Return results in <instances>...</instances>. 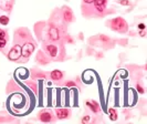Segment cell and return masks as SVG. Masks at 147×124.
I'll return each instance as SVG.
<instances>
[{"label":"cell","mask_w":147,"mask_h":124,"mask_svg":"<svg viewBox=\"0 0 147 124\" xmlns=\"http://www.w3.org/2000/svg\"><path fill=\"white\" fill-rule=\"evenodd\" d=\"M38 120L43 123H53L55 122V116L49 110H42L38 113Z\"/></svg>","instance_id":"277c9868"},{"label":"cell","mask_w":147,"mask_h":124,"mask_svg":"<svg viewBox=\"0 0 147 124\" xmlns=\"http://www.w3.org/2000/svg\"><path fill=\"white\" fill-rule=\"evenodd\" d=\"M137 27L139 30H145V23H139Z\"/></svg>","instance_id":"44dd1931"},{"label":"cell","mask_w":147,"mask_h":124,"mask_svg":"<svg viewBox=\"0 0 147 124\" xmlns=\"http://www.w3.org/2000/svg\"><path fill=\"white\" fill-rule=\"evenodd\" d=\"M108 26L113 31H116L118 33H125L128 30V24L125 21V19L122 17H116L114 19L108 21Z\"/></svg>","instance_id":"6da1fadb"},{"label":"cell","mask_w":147,"mask_h":124,"mask_svg":"<svg viewBox=\"0 0 147 124\" xmlns=\"http://www.w3.org/2000/svg\"><path fill=\"white\" fill-rule=\"evenodd\" d=\"M90 120H91V117H90V115H84L82 119H81V123L82 124H86L90 122Z\"/></svg>","instance_id":"2e32d148"},{"label":"cell","mask_w":147,"mask_h":124,"mask_svg":"<svg viewBox=\"0 0 147 124\" xmlns=\"http://www.w3.org/2000/svg\"><path fill=\"white\" fill-rule=\"evenodd\" d=\"M71 116V110L66 108H55V117L59 120H66Z\"/></svg>","instance_id":"52a82bcc"},{"label":"cell","mask_w":147,"mask_h":124,"mask_svg":"<svg viewBox=\"0 0 147 124\" xmlns=\"http://www.w3.org/2000/svg\"><path fill=\"white\" fill-rule=\"evenodd\" d=\"M94 1H95V0H83V2H84V3H87V5H91Z\"/></svg>","instance_id":"7402d4cb"},{"label":"cell","mask_w":147,"mask_h":124,"mask_svg":"<svg viewBox=\"0 0 147 124\" xmlns=\"http://www.w3.org/2000/svg\"><path fill=\"white\" fill-rule=\"evenodd\" d=\"M85 104H86V106L90 108V110L92 111L93 113H95V114L100 113L101 108H100V104H99V102H97V101H95V100H87Z\"/></svg>","instance_id":"9c48e42d"},{"label":"cell","mask_w":147,"mask_h":124,"mask_svg":"<svg viewBox=\"0 0 147 124\" xmlns=\"http://www.w3.org/2000/svg\"><path fill=\"white\" fill-rule=\"evenodd\" d=\"M36 46H37L36 42L32 40L24 42V44L21 46V55L24 59H28L31 54L33 53V51L36 50Z\"/></svg>","instance_id":"3957f363"},{"label":"cell","mask_w":147,"mask_h":124,"mask_svg":"<svg viewBox=\"0 0 147 124\" xmlns=\"http://www.w3.org/2000/svg\"><path fill=\"white\" fill-rule=\"evenodd\" d=\"M63 77H64L63 72L59 69L53 70V71L50 73V78H51L53 81H56V82H58V81H61L62 79H63Z\"/></svg>","instance_id":"7c38bea8"},{"label":"cell","mask_w":147,"mask_h":124,"mask_svg":"<svg viewBox=\"0 0 147 124\" xmlns=\"http://www.w3.org/2000/svg\"><path fill=\"white\" fill-rule=\"evenodd\" d=\"M116 2L122 5V6H131L132 5V2L130 0H116Z\"/></svg>","instance_id":"9a60e30c"},{"label":"cell","mask_w":147,"mask_h":124,"mask_svg":"<svg viewBox=\"0 0 147 124\" xmlns=\"http://www.w3.org/2000/svg\"><path fill=\"white\" fill-rule=\"evenodd\" d=\"M93 3H94V7L96 9V11L100 12V13H103L106 10L107 0H95Z\"/></svg>","instance_id":"30bf717a"},{"label":"cell","mask_w":147,"mask_h":124,"mask_svg":"<svg viewBox=\"0 0 147 124\" xmlns=\"http://www.w3.org/2000/svg\"><path fill=\"white\" fill-rule=\"evenodd\" d=\"M62 16H63V20L65 22H73L74 21V15H73V11L71 10L70 7H65L63 9V12H62Z\"/></svg>","instance_id":"ba28073f"},{"label":"cell","mask_w":147,"mask_h":124,"mask_svg":"<svg viewBox=\"0 0 147 124\" xmlns=\"http://www.w3.org/2000/svg\"><path fill=\"white\" fill-rule=\"evenodd\" d=\"M0 38H6L7 39V32L2 29H0Z\"/></svg>","instance_id":"ffe728a7"},{"label":"cell","mask_w":147,"mask_h":124,"mask_svg":"<svg viewBox=\"0 0 147 124\" xmlns=\"http://www.w3.org/2000/svg\"><path fill=\"white\" fill-rule=\"evenodd\" d=\"M21 57H22V55H21V46L15 43V46L11 48V50L9 51V53H8V59H9L10 61H18Z\"/></svg>","instance_id":"8992f818"},{"label":"cell","mask_w":147,"mask_h":124,"mask_svg":"<svg viewBox=\"0 0 147 124\" xmlns=\"http://www.w3.org/2000/svg\"><path fill=\"white\" fill-rule=\"evenodd\" d=\"M145 34H146V33H145V30H142L139 32V36H140V37H145Z\"/></svg>","instance_id":"603a6c76"},{"label":"cell","mask_w":147,"mask_h":124,"mask_svg":"<svg viewBox=\"0 0 147 124\" xmlns=\"http://www.w3.org/2000/svg\"><path fill=\"white\" fill-rule=\"evenodd\" d=\"M48 38H49V40H51L53 42L59 41L61 39V32H60L59 28L56 26L50 24L48 27Z\"/></svg>","instance_id":"5b68a950"},{"label":"cell","mask_w":147,"mask_h":124,"mask_svg":"<svg viewBox=\"0 0 147 124\" xmlns=\"http://www.w3.org/2000/svg\"><path fill=\"white\" fill-rule=\"evenodd\" d=\"M8 23H9V17L8 16H0V24L7 26Z\"/></svg>","instance_id":"5bb4252c"},{"label":"cell","mask_w":147,"mask_h":124,"mask_svg":"<svg viewBox=\"0 0 147 124\" xmlns=\"http://www.w3.org/2000/svg\"><path fill=\"white\" fill-rule=\"evenodd\" d=\"M136 90H137V92H138L139 94H144V93H145L144 88H143L140 84H136Z\"/></svg>","instance_id":"ac0fdd59"},{"label":"cell","mask_w":147,"mask_h":124,"mask_svg":"<svg viewBox=\"0 0 147 124\" xmlns=\"http://www.w3.org/2000/svg\"><path fill=\"white\" fill-rule=\"evenodd\" d=\"M65 86L72 88V86H77V84L74 82V81H68V82H65Z\"/></svg>","instance_id":"d6986e66"},{"label":"cell","mask_w":147,"mask_h":124,"mask_svg":"<svg viewBox=\"0 0 147 124\" xmlns=\"http://www.w3.org/2000/svg\"><path fill=\"white\" fill-rule=\"evenodd\" d=\"M43 49H44V52L50 58V59H60L59 54H60V49L56 44H53V43H46L43 46Z\"/></svg>","instance_id":"7a4b0ae2"},{"label":"cell","mask_w":147,"mask_h":124,"mask_svg":"<svg viewBox=\"0 0 147 124\" xmlns=\"http://www.w3.org/2000/svg\"><path fill=\"white\" fill-rule=\"evenodd\" d=\"M108 116H109V120H111V121H113V122L117 121V119H118L117 111H116L115 108H108Z\"/></svg>","instance_id":"4fadbf2b"},{"label":"cell","mask_w":147,"mask_h":124,"mask_svg":"<svg viewBox=\"0 0 147 124\" xmlns=\"http://www.w3.org/2000/svg\"><path fill=\"white\" fill-rule=\"evenodd\" d=\"M36 60H37V62H38L39 64H46V63L49 62V57H48L44 52H42V51L40 50L38 52V54H37Z\"/></svg>","instance_id":"8fae6325"},{"label":"cell","mask_w":147,"mask_h":124,"mask_svg":"<svg viewBox=\"0 0 147 124\" xmlns=\"http://www.w3.org/2000/svg\"><path fill=\"white\" fill-rule=\"evenodd\" d=\"M6 46H7V39L0 38V49H3Z\"/></svg>","instance_id":"e0dca14e"}]
</instances>
